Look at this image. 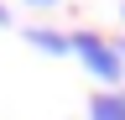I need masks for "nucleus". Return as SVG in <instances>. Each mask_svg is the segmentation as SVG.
I'll list each match as a JSON object with an SVG mask.
<instances>
[{"label":"nucleus","instance_id":"obj_1","mask_svg":"<svg viewBox=\"0 0 125 120\" xmlns=\"http://www.w3.org/2000/svg\"><path fill=\"white\" fill-rule=\"evenodd\" d=\"M68 52L83 57V68L94 73V78H109V84L120 78V57H115V47H109L104 37H94V32H73V37H68Z\"/></svg>","mask_w":125,"mask_h":120},{"label":"nucleus","instance_id":"obj_2","mask_svg":"<svg viewBox=\"0 0 125 120\" xmlns=\"http://www.w3.org/2000/svg\"><path fill=\"white\" fill-rule=\"evenodd\" d=\"M26 42L42 52H68V37H57V32H26Z\"/></svg>","mask_w":125,"mask_h":120},{"label":"nucleus","instance_id":"obj_3","mask_svg":"<svg viewBox=\"0 0 125 120\" xmlns=\"http://www.w3.org/2000/svg\"><path fill=\"white\" fill-rule=\"evenodd\" d=\"M0 21H5V5H0Z\"/></svg>","mask_w":125,"mask_h":120}]
</instances>
